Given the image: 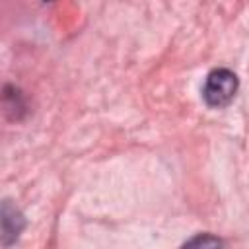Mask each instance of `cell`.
Listing matches in <instances>:
<instances>
[{"label": "cell", "instance_id": "1", "mask_svg": "<svg viewBox=\"0 0 249 249\" xmlns=\"http://www.w3.org/2000/svg\"><path fill=\"white\" fill-rule=\"evenodd\" d=\"M239 89L237 74L230 68H214L202 86V99L212 109H222L230 105Z\"/></svg>", "mask_w": 249, "mask_h": 249}, {"label": "cell", "instance_id": "2", "mask_svg": "<svg viewBox=\"0 0 249 249\" xmlns=\"http://www.w3.org/2000/svg\"><path fill=\"white\" fill-rule=\"evenodd\" d=\"M0 224H2V245L10 247L12 243L18 241L19 233L25 228V218L21 210L8 198L2 200V210H0Z\"/></svg>", "mask_w": 249, "mask_h": 249}, {"label": "cell", "instance_id": "3", "mask_svg": "<svg viewBox=\"0 0 249 249\" xmlns=\"http://www.w3.org/2000/svg\"><path fill=\"white\" fill-rule=\"evenodd\" d=\"M4 103H6L8 111H23L25 109V103H23V97H21L19 89H16L14 86L4 88Z\"/></svg>", "mask_w": 249, "mask_h": 249}, {"label": "cell", "instance_id": "4", "mask_svg": "<svg viewBox=\"0 0 249 249\" xmlns=\"http://www.w3.org/2000/svg\"><path fill=\"white\" fill-rule=\"evenodd\" d=\"M183 245L185 247H198V245H202V247H220V245H224V241L220 237L212 235V233H196L195 237L187 239Z\"/></svg>", "mask_w": 249, "mask_h": 249}, {"label": "cell", "instance_id": "5", "mask_svg": "<svg viewBox=\"0 0 249 249\" xmlns=\"http://www.w3.org/2000/svg\"><path fill=\"white\" fill-rule=\"evenodd\" d=\"M45 2H49V0H45Z\"/></svg>", "mask_w": 249, "mask_h": 249}]
</instances>
